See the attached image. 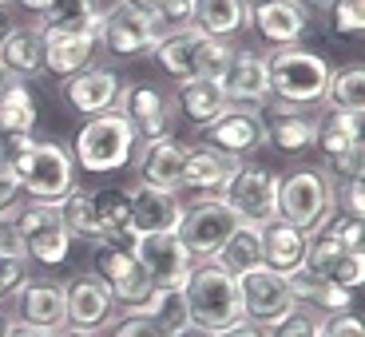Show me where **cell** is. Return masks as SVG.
<instances>
[{
  "label": "cell",
  "mask_w": 365,
  "mask_h": 337,
  "mask_svg": "<svg viewBox=\"0 0 365 337\" xmlns=\"http://www.w3.org/2000/svg\"><path fill=\"white\" fill-rule=\"evenodd\" d=\"M0 163L20 182V195L36 202H60L76 187V159L64 143L36 135H4Z\"/></svg>",
  "instance_id": "cell-1"
},
{
  "label": "cell",
  "mask_w": 365,
  "mask_h": 337,
  "mask_svg": "<svg viewBox=\"0 0 365 337\" xmlns=\"http://www.w3.org/2000/svg\"><path fill=\"white\" fill-rule=\"evenodd\" d=\"M68 151H72V159H76V171L115 175V171H128L131 167V159H135V151H139V135L131 131L123 111L115 108V111L83 119V128L76 131Z\"/></svg>",
  "instance_id": "cell-2"
},
{
  "label": "cell",
  "mask_w": 365,
  "mask_h": 337,
  "mask_svg": "<svg viewBox=\"0 0 365 337\" xmlns=\"http://www.w3.org/2000/svg\"><path fill=\"white\" fill-rule=\"evenodd\" d=\"M182 301H187V321H191L195 329H202V333H219V329L235 326V321L242 318L238 282L219 258L191 266L187 286H182Z\"/></svg>",
  "instance_id": "cell-3"
},
{
  "label": "cell",
  "mask_w": 365,
  "mask_h": 337,
  "mask_svg": "<svg viewBox=\"0 0 365 337\" xmlns=\"http://www.w3.org/2000/svg\"><path fill=\"white\" fill-rule=\"evenodd\" d=\"M266 72H270V100L294 103V108H322L334 64L314 48L294 44L266 52Z\"/></svg>",
  "instance_id": "cell-4"
},
{
  "label": "cell",
  "mask_w": 365,
  "mask_h": 337,
  "mask_svg": "<svg viewBox=\"0 0 365 337\" xmlns=\"http://www.w3.org/2000/svg\"><path fill=\"white\" fill-rule=\"evenodd\" d=\"M151 56L179 83L182 80H215L219 83V76L227 72L230 56H235V44L210 40V36H202L199 28L182 24V28H163V36L151 48Z\"/></svg>",
  "instance_id": "cell-5"
},
{
  "label": "cell",
  "mask_w": 365,
  "mask_h": 337,
  "mask_svg": "<svg viewBox=\"0 0 365 337\" xmlns=\"http://www.w3.org/2000/svg\"><path fill=\"white\" fill-rule=\"evenodd\" d=\"M334 210H338V182L322 167H294L290 175H278V219L282 222L314 234L326 227Z\"/></svg>",
  "instance_id": "cell-6"
},
{
  "label": "cell",
  "mask_w": 365,
  "mask_h": 337,
  "mask_svg": "<svg viewBox=\"0 0 365 337\" xmlns=\"http://www.w3.org/2000/svg\"><path fill=\"white\" fill-rule=\"evenodd\" d=\"M12 227L20 234V247H24L28 262L44 266H60L72 250V234H68L64 219H60V207L56 202H36V199H20L16 207L9 210Z\"/></svg>",
  "instance_id": "cell-7"
},
{
  "label": "cell",
  "mask_w": 365,
  "mask_h": 337,
  "mask_svg": "<svg viewBox=\"0 0 365 337\" xmlns=\"http://www.w3.org/2000/svg\"><path fill=\"white\" fill-rule=\"evenodd\" d=\"M238 230V214L219 199V195H199L195 202H182V219L175 227V238L182 250L191 254V262H210L219 258L230 234Z\"/></svg>",
  "instance_id": "cell-8"
},
{
  "label": "cell",
  "mask_w": 365,
  "mask_h": 337,
  "mask_svg": "<svg viewBox=\"0 0 365 337\" xmlns=\"http://www.w3.org/2000/svg\"><path fill=\"white\" fill-rule=\"evenodd\" d=\"M91 278L111 294V301H115L123 313L143 310L147 298L155 294V286L147 282V274H143V266L135 262V254H131L123 242H115V238L91 242Z\"/></svg>",
  "instance_id": "cell-9"
},
{
  "label": "cell",
  "mask_w": 365,
  "mask_h": 337,
  "mask_svg": "<svg viewBox=\"0 0 365 337\" xmlns=\"http://www.w3.org/2000/svg\"><path fill=\"white\" fill-rule=\"evenodd\" d=\"M219 199L238 214V222L266 227V222L278 219V175L266 163L242 159V163L230 171V179L222 182Z\"/></svg>",
  "instance_id": "cell-10"
},
{
  "label": "cell",
  "mask_w": 365,
  "mask_h": 337,
  "mask_svg": "<svg viewBox=\"0 0 365 337\" xmlns=\"http://www.w3.org/2000/svg\"><path fill=\"white\" fill-rule=\"evenodd\" d=\"M163 36V24L147 12H135L128 4H108L100 20V48L115 60H135V56H151V48Z\"/></svg>",
  "instance_id": "cell-11"
},
{
  "label": "cell",
  "mask_w": 365,
  "mask_h": 337,
  "mask_svg": "<svg viewBox=\"0 0 365 337\" xmlns=\"http://www.w3.org/2000/svg\"><path fill=\"white\" fill-rule=\"evenodd\" d=\"M238 282V306H242V318L255 321L258 329H270L294 313V301L290 290H286V278L282 274L266 270V266H250V270L235 274Z\"/></svg>",
  "instance_id": "cell-12"
},
{
  "label": "cell",
  "mask_w": 365,
  "mask_h": 337,
  "mask_svg": "<svg viewBox=\"0 0 365 337\" xmlns=\"http://www.w3.org/2000/svg\"><path fill=\"white\" fill-rule=\"evenodd\" d=\"M128 250L135 254V262L143 266L147 282L155 290H182L187 274H191V254L182 250V242L175 234H139L128 238Z\"/></svg>",
  "instance_id": "cell-13"
},
{
  "label": "cell",
  "mask_w": 365,
  "mask_h": 337,
  "mask_svg": "<svg viewBox=\"0 0 365 337\" xmlns=\"http://www.w3.org/2000/svg\"><path fill=\"white\" fill-rule=\"evenodd\" d=\"M119 111H123V119L131 123V131L139 135V143L171 135V131H175V119H179L171 91L155 88V83H123Z\"/></svg>",
  "instance_id": "cell-14"
},
{
  "label": "cell",
  "mask_w": 365,
  "mask_h": 337,
  "mask_svg": "<svg viewBox=\"0 0 365 337\" xmlns=\"http://www.w3.org/2000/svg\"><path fill=\"white\" fill-rule=\"evenodd\" d=\"M310 9L302 0H250L247 28H255V36L266 48H294L310 36Z\"/></svg>",
  "instance_id": "cell-15"
},
{
  "label": "cell",
  "mask_w": 365,
  "mask_h": 337,
  "mask_svg": "<svg viewBox=\"0 0 365 337\" xmlns=\"http://www.w3.org/2000/svg\"><path fill=\"white\" fill-rule=\"evenodd\" d=\"M202 143L230 159H250L266 147V123L258 108H227L210 128H202Z\"/></svg>",
  "instance_id": "cell-16"
},
{
  "label": "cell",
  "mask_w": 365,
  "mask_h": 337,
  "mask_svg": "<svg viewBox=\"0 0 365 337\" xmlns=\"http://www.w3.org/2000/svg\"><path fill=\"white\" fill-rule=\"evenodd\" d=\"M219 88L230 108H258L270 103V72H266V52L235 48L227 72L219 76Z\"/></svg>",
  "instance_id": "cell-17"
},
{
  "label": "cell",
  "mask_w": 365,
  "mask_h": 337,
  "mask_svg": "<svg viewBox=\"0 0 365 337\" xmlns=\"http://www.w3.org/2000/svg\"><path fill=\"white\" fill-rule=\"evenodd\" d=\"M12 318L40 329H68V298L64 282L56 278H24L12 294Z\"/></svg>",
  "instance_id": "cell-18"
},
{
  "label": "cell",
  "mask_w": 365,
  "mask_h": 337,
  "mask_svg": "<svg viewBox=\"0 0 365 337\" xmlns=\"http://www.w3.org/2000/svg\"><path fill=\"white\" fill-rule=\"evenodd\" d=\"M266 123V143L282 155H306L314 151V135H318V108H294V103L270 100L262 108Z\"/></svg>",
  "instance_id": "cell-19"
},
{
  "label": "cell",
  "mask_w": 365,
  "mask_h": 337,
  "mask_svg": "<svg viewBox=\"0 0 365 337\" xmlns=\"http://www.w3.org/2000/svg\"><path fill=\"white\" fill-rule=\"evenodd\" d=\"M306 270L326 278V282L341 286V290H361L365 282V254H354L338 242V238H329L326 230H314L310 242H306Z\"/></svg>",
  "instance_id": "cell-20"
},
{
  "label": "cell",
  "mask_w": 365,
  "mask_h": 337,
  "mask_svg": "<svg viewBox=\"0 0 365 337\" xmlns=\"http://www.w3.org/2000/svg\"><path fill=\"white\" fill-rule=\"evenodd\" d=\"M187 155L191 147L175 135H163V139H147L139 143L131 167L139 171L135 182H147V187H159V191H182V167H187Z\"/></svg>",
  "instance_id": "cell-21"
},
{
  "label": "cell",
  "mask_w": 365,
  "mask_h": 337,
  "mask_svg": "<svg viewBox=\"0 0 365 337\" xmlns=\"http://www.w3.org/2000/svg\"><path fill=\"white\" fill-rule=\"evenodd\" d=\"M131 222H128V238L139 234H175L182 219V199L175 191H159L147 182H131Z\"/></svg>",
  "instance_id": "cell-22"
},
{
  "label": "cell",
  "mask_w": 365,
  "mask_h": 337,
  "mask_svg": "<svg viewBox=\"0 0 365 337\" xmlns=\"http://www.w3.org/2000/svg\"><path fill=\"white\" fill-rule=\"evenodd\" d=\"M119 95H123V80H119L115 68L91 64L83 72H76L72 80H64V100L72 111L80 115H103V111L119 108Z\"/></svg>",
  "instance_id": "cell-23"
},
{
  "label": "cell",
  "mask_w": 365,
  "mask_h": 337,
  "mask_svg": "<svg viewBox=\"0 0 365 337\" xmlns=\"http://www.w3.org/2000/svg\"><path fill=\"white\" fill-rule=\"evenodd\" d=\"M64 298H68V326L72 329H91V333H100L115 321V301L111 294L103 290L91 274H76L64 282Z\"/></svg>",
  "instance_id": "cell-24"
},
{
  "label": "cell",
  "mask_w": 365,
  "mask_h": 337,
  "mask_svg": "<svg viewBox=\"0 0 365 337\" xmlns=\"http://www.w3.org/2000/svg\"><path fill=\"white\" fill-rule=\"evenodd\" d=\"M40 40H44V72L56 76V80H72L76 72L91 68L96 48H100V32H52V28H40Z\"/></svg>",
  "instance_id": "cell-25"
},
{
  "label": "cell",
  "mask_w": 365,
  "mask_h": 337,
  "mask_svg": "<svg viewBox=\"0 0 365 337\" xmlns=\"http://www.w3.org/2000/svg\"><path fill=\"white\" fill-rule=\"evenodd\" d=\"M282 278H286V290H290L294 310H310V313H322V318L354 310V290H341V286L326 282V278L310 274L306 266L282 274Z\"/></svg>",
  "instance_id": "cell-26"
},
{
  "label": "cell",
  "mask_w": 365,
  "mask_h": 337,
  "mask_svg": "<svg viewBox=\"0 0 365 337\" xmlns=\"http://www.w3.org/2000/svg\"><path fill=\"white\" fill-rule=\"evenodd\" d=\"M0 68L9 80H36L44 76V40L36 24H16L9 40L0 44Z\"/></svg>",
  "instance_id": "cell-27"
},
{
  "label": "cell",
  "mask_w": 365,
  "mask_h": 337,
  "mask_svg": "<svg viewBox=\"0 0 365 337\" xmlns=\"http://www.w3.org/2000/svg\"><path fill=\"white\" fill-rule=\"evenodd\" d=\"M250 0H195L191 4V28H199L210 40H235L238 32H247Z\"/></svg>",
  "instance_id": "cell-28"
},
{
  "label": "cell",
  "mask_w": 365,
  "mask_h": 337,
  "mask_svg": "<svg viewBox=\"0 0 365 337\" xmlns=\"http://www.w3.org/2000/svg\"><path fill=\"white\" fill-rule=\"evenodd\" d=\"M306 242H310V234L298 227H290V222L274 219L262 227V266L274 274H290L298 270L302 262H306Z\"/></svg>",
  "instance_id": "cell-29"
},
{
  "label": "cell",
  "mask_w": 365,
  "mask_h": 337,
  "mask_svg": "<svg viewBox=\"0 0 365 337\" xmlns=\"http://www.w3.org/2000/svg\"><path fill=\"white\" fill-rule=\"evenodd\" d=\"M171 100H175V111L187 115V123H195V128H210V123L230 108L222 88L215 80H182Z\"/></svg>",
  "instance_id": "cell-30"
},
{
  "label": "cell",
  "mask_w": 365,
  "mask_h": 337,
  "mask_svg": "<svg viewBox=\"0 0 365 337\" xmlns=\"http://www.w3.org/2000/svg\"><path fill=\"white\" fill-rule=\"evenodd\" d=\"M242 163V159H230L215 147H191V155H187V167H182V187L187 191H199V195H219L222 182L230 179V171Z\"/></svg>",
  "instance_id": "cell-31"
},
{
  "label": "cell",
  "mask_w": 365,
  "mask_h": 337,
  "mask_svg": "<svg viewBox=\"0 0 365 337\" xmlns=\"http://www.w3.org/2000/svg\"><path fill=\"white\" fill-rule=\"evenodd\" d=\"M36 95L24 80H9L0 88V139L4 135H32L36 131Z\"/></svg>",
  "instance_id": "cell-32"
},
{
  "label": "cell",
  "mask_w": 365,
  "mask_h": 337,
  "mask_svg": "<svg viewBox=\"0 0 365 337\" xmlns=\"http://www.w3.org/2000/svg\"><path fill=\"white\" fill-rule=\"evenodd\" d=\"M314 147L322 151V159H338L354 147H361V115H346V111H318V135Z\"/></svg>",
  "instance_id": "cell-33"
},
{
  "label": "cell",
  "mask_w": 365,
  "mask_h": 337,
  "mask_svg": "<svg viewBox=\"0 0 365 337\" xmlns=\"http://www.w3.org/2000/svg\"><path fill=\"white\" fill-rule=\"evenodd\" d=\"M103 12H108L103 0H52L36 24L52 32H100Z\"/></svg>",
  "instance_id": "cell-34"
},
{
  "label": "cell",
  "mask_w": 365,
  "mask_h": 337,
  "mask_svg": "<svg viewBox=\"0 0 365 337\" xmlns=\"http://www.w3.org/2000/svg\"><path fill=\"white\" fill-rule=\"evenodd\" d=\"M326 111H346V115H365V68L361 64H346L334 68L326 83Z\"/></svg>",
  "instance_id": "cell-35"
},
{
  "label": "cell",
  "mask_w": 365,
  "mask_h": 337,
  "mask_svg": "<svg viewBox=\"0 0 365 337\" xmlns=\"http://www.w3.org/2000/svg\"><path fill=\"white\" fill-rule=\"evenodd\" d=\"M56 207H60V219H64V227H68V234H72V238H83L88 247H91V242H103V238H108L100 214H96V202H91V191L72 187V191L56 202Z\"/></svg>",
  "instance_id": "cell-36"
},
{
  "label": "cell",
  "mask_w": 365,
  "mask_h": 337,
  "mask_svg": "<svg viewBox=\"0 0 365 337\" xmlns=\"http://www.w3.org/2000/svg\"><path fill=\"white\" fill-rule=\"evenodd\" d=\"M91 202H96V214H100L108 238L123 242V238H128V222H131V195H128V187H100V191H91Z\"/></svg>",
  "instance_id": "cell-37"
},
{
  "label": "cell",
  "mask_w": 365,
  "mask_h": 337,
  "mask_svg": "<svg viewBox=\"0 0 365 337\" xmlns=\"http://www.w3.org/2000/svg\"><path fill=\"white\" fill-rule=\"evenodd\" d=\"M219 262L230 274H242L250 266H262V227H250V222H238V230L230 234V242L222 247Z\"/></svg>",
  "instance_id": "cell-38"
},
{
  "label": "cell",
  "mask_w": 365,
  "mask_h": 337,
  "mask_svg": "<svg viewBox=\"0 0 365 337\" xmlns=\"http://www.w3.org/2000/svg\"><path fill=\"white\" fill-rule=\"evenodd\" d=\"M131 313V310H128ZM139 313H147V318H155L159 326H167L171 333H179V329H187L191 321H187V301H182V290H155L151 298H147V306Z\"/></svg>",
  "instance_id": "cell-39"
},
{
  "label": "cell",
  "mask_w": 365,
  "mask_h": 337,
  "mask_svg": "<svg viewBox=\"0 0 365 337\" xmlns=\"http://www.w3.org/2000/svg\"><path fill=\"white\" fill-rule=\"evenodd\" d=\"M119 4L155 16L163 28H182V24H191V4L195 0H119Z\"/></svg>",
  "instance_id": "cell-40"
},
{
  "label": "cell",
  "mask_w": 365,
  "mask_h": 337,
  "mask_svg": "<svg viewBox=\"0 0 365 337\" xmlns=\"http://www.w3.org/2000/svg\"><path fill=\"white\" fill-rule=\"evenodd\" d=\"M322 230H326L329 238H338L346 250L365 254V219H354V214H346V210H334Z\"/></svg>",
  "instance_id": "cell-41"
},
{
  "label": "cell",
  "mask_w": 365,
  "mask_h": 337,
  "mask_svg": "<svg viewBox=\"0 0 365 337\" xmlns=\"http://www.w3.org/2000/svg\"><path fill=\"white\" fill-rule=\"evenodd\" d=\"M103 337H171V329L159 326L155 318H147V313L131 310V313H119L115 321L108 326Z\"/></svg>",
  "instance_id": "cell-42"
},
{
  "label": "cell",
  "mask_w": 365,
  "mask_h": 337,
  "mask_svg": "<svg viewBox=\"0 0 365 337\" xmlns=\"http://www.w3.org/2000/svg\"><path fill=\"white\" fill-rule=\"evenodd\" d=\"M329 20L338 36H361L365 28V0H334L329 4Z\"/></svg>",
  "instance_id": "cell-43"
},
{
  "label": "cell",
  "mask_w": 365,
  "mask_h": 337,
  "mask_svg": "<svg viewBox=\"0 0 365 337\" xmlns=\"http://www.w3.org/2000/svg\"><path fill=\"white\" fill-rule=\"evenodd\" d=\"M266 337H322V318L310 310H294L278 326L266 329Z\"/></svg>",
  "instance_id": "cell-44"
},
{
  "label": "cell",
  "mask_w": 365,
  "mask_h": 337,
  "mask_svg": "<svg viewBox=\"0 0 365 337\" xmlns=\"http://www.w3.org/2000/svg\"><path fill=\"white\" fill-rule=\"evenodd\" d=\"M32 278L28 274V258H16V254H0V301L12 298L20 290V282Z\"/></svg>",
  "instance_id": "cell-45"
},
{
  "label": "cell",
  "mask_w": 365,
  "mask_h": 337,
  "mask_svg": "<svg viewBox=\"0 0 365 337\" xmlns=\"http://www.w3.org/2000/svg\"><path fill=\"white\" fill-rule=\"evenodd\" d=\"M361 159H365V147H354V151H346V155L338 159H329L322 171L329 175V179H338V182H349V179H361Z\"/></svg>",
  "instance_id": "cell-46"
},
{
  "label": "cell",
  "mask_w": 365,
  "mask_h": 337,
  "mask_svg": "<svg viewBox=\"0 0 365 337\" xmlns=\"http://www.w3.org/2000/svg\"><path fill=\"white\" fill-rule=\"evenodd\" d=\"M322 337H365V326L354 310L349 313H329L322 318Z\"/></svg>",
  "instance_id": "cell-47"
},
{
  "label": "cell",
  "mask_w": 365,
  "mask_h": 337,
  "mask_svg": "<svg viewBox=\"0 0 365 337\" xmlns=\"http://www.w3.org/2000/svg\"><path fill=\"white\" fill-rule=\"evenodd\" d=\"M338 210L354 214V219H365V182L361 179H349V182H338Z\"/></svg>",
  "instance_id": "cell-48"
},
{
  "label": "cell",
  "mask_w": 365,
  "mask_h": 337,
  "mask_svg": "<svg viewBox=\"0 0 365 337\" xmlns=\"http://www.w3.org/2000/svg\"><path fill=\"white\" fill-rule=\"evenodd\" d=\"M24 199V195H20V182L12 179V171L4 163H0V214H9L12 207H16V202Z\"/></svg>",
  "instance_id": "cell-49"
},
{
  "label": "cell",
  "mask_w": 365,
  "mask_h": 337,
  "mask_svg": "<svg viewBox=\"0 0 365 337\" xmlns=\"http://www.w3.org/2000/svg\"><path fill=\"white\" fill-rule=\"evenodd\" d=\"M210 337H266V329H258L255 321H247V318H238L235 326L219 329V333H210Z\"/></svg>",
  "instance_id": "cell-50"
},
{
  "label": "cell",
  "mask_w": 365,
  "mask_h": 337,
  "mask_svg": "<svg viewBox=\"0 0 365 337\" xmlns=\"http://www.w3.org/2000/svg\"><path fill=\"white\" fill-rule=\"evenodd\" d=\"M9 337H60V329H40V326H24V321H16Z\"/></svg>",
  "instance_id": "cell-51"
},
{
  "label": "cell",
  "mask_w": 365,
  "mask_h": 337,
  "mask_svg": "<svg viewBox=\"0 0 365 337\" xmlns=\"http://www.w3.org/2000/svg\"><path fill=\"white\" fill-rule=\"evenodd\" d=\"M12 4H20V9H24V12H32V16H44L52 0H12Z\"/></svg>",
  "instance_id": "cell-52"
},
{
  "label": "cell",
  "mask_w": 365,
  "mask_h": 337,
  "mask_svg": "<svg viewBox=\"0 0 365 337\" xmlns=\"http://www.w3.org/2000/svg\"><path fill=\"white\" fill-rule=\"evenodd\" d=\"M12 326H16L12 310H9V306H0V337H9V333H12Z\"/></svg>",
  "instance_id": "cell-53"
},
{
  "label": "cell",
  "mask_w": 365,
  "mask_h": 337,
  "mask_svg": "<svg viewBox=\"0 0 365 337\" xmlns=\"http://www.w3.org/2000/svg\"><path fill=\"white\" fill-rule=\"evenodd\" d=\"M12 20H9V12H0V44H4V40H9V32H12Z\"/></svg>",
  "instance_id": "cell-54"
},
{
  "label": "cell",
  "mask_w": 365,
  "mask_h": 337,
  "mask_svg": "<svg viewBox=\"0 0 365 337\" xmlns=\"http://www.w3.org/2000/svg\"><path fill=\"white\" fill-rule=\"evenodd\" d=\"M302 4H306V9H310V16H314V12H322V9L329 12V4H334V0H302Z\"/></svg>",
  "instance_id": "cell-55"
},
{
  "label": "cell",
  "mask_w": 365,
  "mask_h": 337,
  "mask_svg": "<svg viewBox=\"0 0 365 337\" xmlns=\"http://www.w3.org/2000/svg\"><path fill=\"white\" fill-rule=\"evenodd\" d=\"M60 337H103V333H91V329H72V326H68V329H60Z\"/></svg>",
  "instance_id": "cell-56"
},
{
  "label": "cell",
  "mask_w": 365,
  "mask_h": 337,
  "mask_svg": "<svg viewBox=\"0 0 365 337\" xmlns=\"http://www.w3.org/2000/svg\"><path fill=\"white\" fill-rule=\"evenodd\" d=\"M171 337H210V333H202V329L187 326V329H179V333H171Z\"/></svg>",
  "instance_id": "cell-57"
},
{
  "label": "cell",
  "mask_w": 365,
  "mask_h": 337,
  "mask_svg": "<svg viewBox=\"0 0 365 337\" xmlns=\"http://www.w3.org/2000/svg\"><path fill=\"white\" fill-rule=\"evenodd\" d=\"M9 4H12V0H0V12H9Z\"/></svg>",
  "instance_id": "cell-58"
},
{
  "label": "cell",
  "mask_w": 365,
  "mask_h": 337,
  "mask_svg": "<svg viewBox=\"0 0 365 337\" xmlns=\"http://www.w3.org/2000/svg\"><path fill=\"white\" fill-rule=\"evenodd\" d=\"M4 83H9V76H4V68H0V88H4Z\"/></svg>",
  "instance_id": "cell-59"
}]
</instances>
